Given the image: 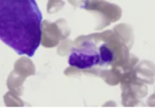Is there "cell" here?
Wrapping results in <instances>:
<instances>
[{
    "label": "cell",
    "instance_id": "cell-2",
    "mask_svg": "<svg viewBox=\"0 0 155 108\" xmlns=\"http://www.w3.org/2000/svg\"><path fill=\"white\" fill-rule=\"evenodd\" d=\"M85 2H86V5H84L83 7L86 10L96 12L101 16L102 24L97 27L98 29L104 28L106 26H108L109 24L118 20L122 16V10L118 6L109 4L104 0H86Z\"/></svg>",
    "mask_w": 155,
    "mask_h": 108
},
{
    "label": "cell",
    "instance_id": "cell-5",
    "mask_svg": "<svg viewBox=\"0 0 155 108\" xmlns=\"http://www.w3.org/2000/svg\"><path fill=\"white\" fill-rule=\"evenodd\" d=\"M61 7H64L63 0H49L47 10H48L49 14H53V12H56V11L59 10Z\"/></svg>",
    "mask_w": 155,
    "mask_h": 108
},
{
    "label": "cell",
    "instance_id": "cell-1",
    "mask_svg": "<svg viewBox=\"0 0 155 108\" xmlns=\"http://www.w3.org/2000/svg\"><path fill=\"white\" fill-rule=\"evenodd\" d=\"M42 16L35 0H0V40L31 57L41 40Z\"/></svg>",
    "mask_w": 155,
    "mask_h": 108
},
{
    "label": "cell",
    "instance_id": "cell-4",
    "mask_svg": "<svg viewBox=\"0 0 155 108\" xmlns=\"http://www.w3.org/2000/svg\"><path fill=\"white\" fill-rule=\"evenodd\" d=\"M16 70L18 74H21L24 77H28L29 75L35 74V67H34L32 63L26 58H20L16 63Z\"/></svg>",
    "mask_w": 155,
    "mask_h": 108
},
{
    "label": "cell",
    "instance_id": "cell-6",
    "mask_svg": "<svg viewBox=\"0 0 155 108\" xmlns=\"http://www.w3.org/2000/svg\"><path fill=\"white\" fill-rule=\"evenodd\" d=\"M71 5H74L75 7H79L81 6V2H84L85 0H68Z\"/></svg>",
    "mask_w": 155,
    "mask_h": 108
},
{
    "label": "cell",
    "instance_id": "cell-3",
    "mask_svg": "<svg viewBox=\"0 0 155 108\" xmlns=\"http://www.w3.org/2000/svg\"><path fill=\"white\" fill-rule=\"evenodd\" d=\"M41 38L42 45L50 48L58 45L60 39L65 38V35L63 34L60 27H58V24H50L48 21H44L41 25Z\"/></svg>",
    "mask_w": 155,
    "mask_h": 108
}]
</instances>
